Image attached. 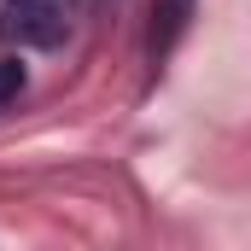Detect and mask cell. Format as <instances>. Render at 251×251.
Listing matches in <instances>:
<instances>
[{
    "label": "cell",
    "mask_w": 251,
    "mask_h": 251,
    "mask_svg": "<svg viewBox=\"0 0 251 251\" xmlns=\"http://www.w3.org/2000/svg\"><path fill=\"white\" fill-rule=\"evenodd\" d=\"M193 24V0H158L152 6V59H164Z\"/></svg>",
    "instance_id": "2"
},
{
    "label": "cell",
    "mask_w": 251,
    "mask_h": 251,
    "mask_svg": "<svg viewBox=\"0 0 251 251\" xmlns=\"http://www.w3.org/2000/svg\"><path fill=\"white\" fill-rule=\"evenodd\" d=\"M76 24V0H0V41L59 47Z\"/></svg>",
    "instance_id": "1"
},
{
    "label": "cell",
    "mask_w": 251,
    "mask_h": 251,
    "mask_svg": "<svg viewBox=\"0 0 251 251\" xmlns=\"http://www.w3.org/2000/svg\"><path fill=\"white\" fill-rule=\"evenodd\" d=\"M18 94H24V64H18V59H0V111H6Z\"/></svg>",
    "instance_id": "3"
},
{
    "label": "cell",
    "mask_w": 251,
    "mask_h": 251,
    "mask_svg": "<svg viewBox=\"0 0 251 251\" xmlns=\"http://www.w3.org/2000/svg\"><path fill=\"white\" fill-rule=\"evenodd\" d=\"M100 6H105V0H100Z\"/></svg>",
    "instance_id": "4"
}]
</instances>
